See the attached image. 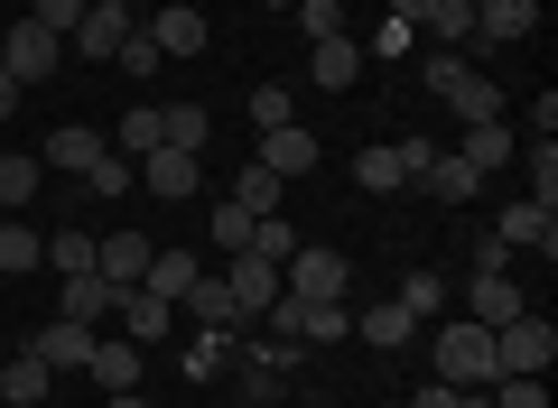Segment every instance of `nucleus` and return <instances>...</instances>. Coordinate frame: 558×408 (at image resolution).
<instances>
[{"label":"nucleus","instance_id":"32","mask_svg":"<svg viewBox=\"0 0 558 408\" xmlns=\"http://www.w3.org/2000/svg\"><path fill=\"white\" fill-rule=\"evenodd\" d=\"M400 307H410L418 325H438V316H447V279L438 270H410V279H400Z\"/></svg>","mask_w":558,"mask_h":408},{"label":"nucleus","instance_id":"20","mask_svg":"<svg viewBox=\"0 0 558 408\" xmlns=\"http://www.w3.org/2000/svg\"><path fill=\"white\" fill-rule=\"evenodd\" d=\"M47 390H57V371H47L38 353H28V344L10 353V362H0V399H10V408H38Z\"/></svg>","mask_w":558,"mask_h":408},{"label":"nucleus","instance_id":"34","mask_svg":"<svg viewBox=\"0 0 558 408\" xmlns=\"http://www.w3.org/2000/svg\"><path fill=\"white\" fill-rule=\"evenodd\" d=\"M484 399H494V408H549V371H502Z\"/></svg>","mask_w":558,"mask_h":408},{"label":"nucleus","instance_id":"31","mask_svg":"<svg viewBox=\"0 0 558 408\" xmlns=\"http://www.w3.org/2000/svg\"><path fill=\"white\" fill-rule=\"evenodd\" d=\"M112 149H121V158H149V149H159V102L121 112V121H112Z\"/></svg>","mask_w":558,"mask_h":408},{"label":"nucleus","instance_id":"26","mask_svg":"<svg viewBox=\"0 0 558 408\" xmlns=\"http://www.w3.org/2000/svg\"><path fill=\"white\" fill-rule=\"evenodd\" d=\"M465 168L475 176H494V168H512V131H502V121H465Z\"/></svg>","mask_w":558,"mask_h":408},{"label":"nucleus","instance_id":"39","mask_svg":"<svg viewBox=\"0 0 558 408\" xmlns=\"http://www.w3.org/2000/svg\"><path fill=\"white\" fill-rule=\"evenodd\" d=\"M223 353H233V334H215V325H196V344H186L178 362L196 371V381H215V371H223Z\"/></svg>","mask_w":558,"mask_h":408},{"label":"nucleus","instance_id":"40","mask_svg":"<svg viewBox=\"0 0 558 408\" xmlns=\"http://www.w3.org/2000/svg\"><path fill=\"white\" fill-rule=\"evenodd\" d=\"M289 121H299L289 84H260V94H252V131H289Z\"/></svg>","mask_w":558,"mask_h":408},{"label":"nucleus","instance_id":"42","mask_svg":"<svg viewBox=\"0 0 558 408\" xmlns=\"http://www.w3.org/2000/svg\"><path fill=\"white\" fill-rule=\"evenodd\" d=\"M299 28H307V47H317V38H344V0H299Z\"/></svg>","mask_w":558,"mask_h":408},{"label":"nucleus","instance_id":"16","mask_svg":"<svg viewBox=\"0 0 558 408\" xmlns=\"http://www.w3.org/2000/svg\"><path fill=\"white\" fill-rule=\"evenodd\" d=\"M149 47H159V57H205V10L168 0L159 20H149Z\"/></svg>","mask_w":558,"mask_h":408},{"label":"nucleus","instance_id":"13","mask_svg":"<svg viewBox=\"0 0 558 408\" xmlns=\"http://www.w3.org/2000/svg\"><path fill=\"white\" fill-rule=\"evenodd\" d=\"M112 307H121V288H112V279H94V270L57 288V316H65V325H94V334H102V316H112Z\"/></svg>","mask_w":558,"mask_h":408},{"label":"nucleus","instance_id":"4","mask_svg":"<svg viewBox=\"0 0 558 408\" xmlns=\"http://www.w3.org/2000/svg\"><path fill=\"white\" fill-rule=\"evenodd\" d=\"M0 65H10V75H20V94H28V84H47V75L65 65V38H57V28H38V20L20 10V20H10V38H0Z\"/></svg>","mask_w":558,"mask_h":408},{"label":"nucleus","instance_id":"47","mask_svg":"<svg viewBox=\"0 0 558 408\" xmlns=\"http://www.w3.org/2000/svg\"><path fill=\"white\" fill-rule=\"evenodd\" d=\"M381 20H400V28H428V20H438V0H391Z\"/></svg>","mask_w":558,"mask_h":408},{"label":"nucleus","instance_id":"43","mask_svg":"<svg viewBox=\"0 0 558 408\" xmlns=\"http://www.w3.org/2000/svg\"><path fill=\"white\" fill-rule=\"evenodd\" d=\"M84 186H94V195H131V158H121V149H102L94 168H84Z\"/></svg>","mask_w":558,"mask_h":408},{"label":"nucleus","instance_id":"33","mask_svg":"<svg viewBox=\"0 0 558 408\" xmlns=\"http://www.w3.org/2000/svg\"><path fill=\"white\" fill-rule=\"evenodd\" d=\"M233 205H242V214H279V176L260 168V158H242V176H233Z\"/></svg>","mask_w":558,"mask_h":408},{"label":"nucleus","instance_id":"19","mask_svg":"<svg viewBox=\"0 0 558 408\" xmlns=\"http://www.w3.org/2000/svg\"><path fill=\"white\" fill-rule=\"evenodd\" d=\"M418 186H428V205H475V195H484V176L475 168H465V158H428V168H418Z\"/></svg>","mask_w":558,"mask_h":408},{"label":"nucleus","instance_id":"10","mask_svg":"<svg viewBox=\"0 0 558 408\" xmlns=\"http://www.w3.org/2000/svg\"><path fill=\"white\" fill-rule=\"evenodd\" d=\"M223 288H233V316H242V325H260V307L279 297V270H270V260H252V251H233Z\"/></svg>","mask_w":558,"mask_h":408},{"label":"nucleus","instance_id":"23","mask_svg":"<svg viewBox=\"0 0 558 408\" xmlns=\"http://www.w3.org/2000/svg\"><path fill=\"white\" fill-rule=\"evenodd\" d=\"M178 316H196V325H215V334H233L242 316H233V288H223V279H186V297H178Z\"/></svg>","mask_w":558,"mask_h":408},{"label":"nucleus","instance_id":"11","mask_svg":"<svg viewBox=\"0 0 558 408\" xmlns=\"http://www.w3.org/2000/svg\"><path fill=\"white\" fill-rule=\"evenodd\" d=\"M465 316H475V325H512V316H531V297H521L512 270L502 279H465Z\"/></svg>","mask_w":558,"mask_h":408},{"label":"nucleus","instance_id":"50","mask_svg":"<svg viewBox=\"0 0 558 408\" xmlns=\"http://www.w3.org/2000/svg\"><path fill=\"white\" fill-rule=\"evenodd\" d=\"M102 408H149V399H140V390H112V399H102Z\"/></svg>","mask_w":558,"mask_h":408},{"label":"nucleus","instance_id":"14","mask_svg":"<svg viewBox=\"0 0 558 408\" xmlns=\"http://www.w3.org/2000/svg\"><path fill=\"white\" fill-rule=\"evenodd\" d=\"M84 371H94L102 399H112V390H140V344H131V334H94V362H84Z\"/></svg>","mask_w":558,"mask_h":408},{"label":"nucleus","instance_id":"9","mask_svg":"<svg viewBox=\"0 0 558 408\" xmlns=\"http://www.w3.org/2000/svg\"><path fill=\"white\" fill-rule=\"evenodd\" d=\"M28 353H38L47 371H84V362H94V325H65V316H47V325L28 334Z\"/></svg>","mask_w":558,"mask_h":408},{"label":"nucleus","instance_id":"22","mask_svg":"<svg viewBox=\"0 0 558 408\" xmlns=\"http://www.w3.org/2000/svg\"><path fill=\"white\" fill-rule=\"evenodd\" d=\"M307 75H317V94H344V84L363 75V47L354 38H317L307 47Z\"/></svg>","mask_w":558,"mask_h":408},{"label":"nucleus","instance_id":"29","mask_svg":"<svg viewBox=\"0 0 558 408\" xmlns=\"http://www.w3.org/2000/svg\"><path fill=\"white\" fill-rule=\"evenodd\" d=\"M186 279H196V251H178V242H168V251H149V279H140V288L178 307V297H186Z\"/></svg>","mask_w":558,"mask_h":408},{"label":"nucleus","instance_id":"49","mask_svg":"<svg viewBox=\"0 0 558 408\" xmlns=\"http://www.w3.org/2000/svg\"><path fill=\"white\" fill-rule=\"evenodd\" d=\"M20 112V75H10V65H0V121Z\"/></svg>","mask_w":558,"mask_h":408},{"label":"nucleus","instance_id":"21","mask_svg":"<svg viewBox=\"0 0 558 408\" xmlns=\"http://www.w3.org/2000/svg\"><path fill=\"white\" fill-rule=\"evenodd\" d=\"M102 149H112V139H102V131H84V121H65V131H47V168H65V176H84V168H94V158Z\"/></svg>","mask_w":558,"mask_h":408},{"label":"nucleus","instance_id":"52","mask_svg":"<svg viewBox=\"0 0 558 408\" xmlns=\"http://www.w3.org/2000/svg\"><path fill=\"white\" fill-rule=\"evenodd\" d=\"M20 10H28V0H20Z\"/></svg>","mask_w":558,"mask_h":408},{"label":"nucleus","instance_id":"3","mask_svg":"<svg viewBox=\"0 0 558 408\" xmlns=\"http://www.w3.org/2000/svg\"><path fill=\"white\" fill-rule=\"evenodd\" d=\"M279 288L307 297V307H317V297H344V288H354V260H344L336 242H299V251H289V270H279Z\"/></svg>","mask_w":558,"mask_h":408},{"label":"nucleus","instance_id":"37","mask_svg":"<svg viewBox=\"0 0 558 408\" xmlns=\"http://www.w3.org/2000/svg\"><path fill=\"white\" fill-rule=\"evenodd\" d=\"M344 334H354V307H344V297H317V307H307V353L344 344Z\"/></svg>","mask_w":558,"mask_h":408},{"label":"nucleus","instance_id":"18","mask_svg":"<svg viewBox=\"0 0 558 408\" xmlns=\"http://www.w3.org/2000/svg\"><path fill=\"white\" fill-rule=\"evenodd\" d=\"M121 334H131V344L140 353H149V344H168V316H178V307H168V297H149V288H121Z\"/></svg>","mask_w":558,"mask_h":408},{"label":"nucleus","instance_id":"15","mask_svg":"<svg viewBox=\"0 0 558 408\" xmlns=\"http://www.w3.org/2000/svg\"><path fill=\"white\" fill-rule=\"evenodd\" d=\"M475 38H494V47H512V38H531L539 28V0H475Z\"/></svg>","mask_w":558,"mask_h":408},{"label":"nucleus","instance_id":"28","mask_svg":"<svg viewBox=\"0 0 558 408\" xmlns=\"http://www.w3.org/2000/svg\"><path fill=\"white\" fill-rule=\"evenodd\" d=\"M38 176H47V158H28V149H10V158H0V214L38 205Z\"/></svg>","mask_w":558,"mask_h":408},{"label":"nucleus","instance_id":"2","mask_svg":"<svg viewBox=\"0 0 558 408\" xmlns=\"http://www.w3.org/2000/svg\"><path fill=\"white\" fill-rule=\"evenodd\" d=\"M428 94H438L457 121H502V84L475 75V65H457V57H428Z\"/></svg>","mask_w":558,"mask_h":408},{"label":"nucleus","instance_id":"45","mask_svg":"<svg viewBox=\"0 0 558 408\" xmlns=\"http://www.w3.org/2000/svg\"><path fill=\"white\" fill-rule=\"evenodd\" d=\"M28 20H38V28H57V38H75V20H84V0H28Z\"/></svg>","mask_w":558,"mask_h":408},{"label":"nucleus","instance_id":"5","mask_svg":"<svg viewBox=\"0 0 558 408\" xmlns=\"http://www.w3.org/2000/svg\"><path fill=\"white\" fill-rule=\"evenodd\" d=\"M549 353H558L549 316H512V325H494V371H549Z\"/></svg>","mask_w":558,"mask_h":408},{"label":"nucleus","instance_id":"38","mask_svg":"<svg viewBox=\"0 0 558 408\" xmlns=\"http://www.w3.org/2000/svg\"><path fill=\"white\" fill-rule=\"evenodd\" d=\"M94 251H102L94 233H47V270H65V279H84V270H94Z\"/></svg>","mask_w":558,"mask_h":408},{"label":"nucleus","instance_id":"44","mask_svg":"<svg viewBox=\"0 0 558 408\" xmlns=\"http://www.w3.org/2000/svg\"><path fill=\"white\" fill-rule=\"evenodd\" d=\"M112 65H121V75H159L168 57H159V47H149V28H131V38H121V57H112Z\"/></svg>","mask_w":558,"mask_h":408},{"label":"nucleus","instance_id":"17","mask_svg":"<svg viewBox=\"0 0 558 408\" xmlns=\"http://www.w3.org/2000/svg\"><path fill=\"white\" fill-rule=\"evenodd\" d=\"M494 233L512 242V251H539V260L558 251V214H549V205H502V223H494Z\"/></svg>","mask_w":558,"mask_h":408},{"label":"nucleus","instance_id":"35","mask_svg":"<svg viewBox=\"0 0 558 408\" xmlns=\"http://www.w3.org/2000/svg\"><path fill=\"white\" fill-rule=\"evenodd\" d=\"M521 168H531V205H549V214H558V139H531Z\"/></svg>","mask_w":558,"mask_h":408},{"label":"nucleus","instance_id":"12","mask_svg":"<svg viewBox=\"0 0 558 408\" xmlns=\"http://www.w3.org/2000/svg\"><path fill=\"white\" fill-rule=\"evenodd\" d=\"M149 251H159L149 233H112V242L94 251V279H112V288H140V279H149Z\"/></svg>","mask_w":558,"mask_h":408},{"label":"nucleus","instance_id":"27","mask_svg":"<svg viewBox=\"0 0 558 408\" xmlns=\"http://www.w3.org/2000/svg\"><path fill=\"white\" fill-rule=\"evenodd\" d=\"M205 139H215L205 102H168V112H159V149H196V158H205Z\"/></svg>","mask_w":558,"mask_h":408},{"label":"nucleus","instance_id":"51","mask_svg":"<svg viewBox=\"0 0 558 408\" xmlns=\"http://www.w3.org/2000/svg\"><path fill=\"white\" fill-rule=\"evenodd\" d=\"M260 10H299V0H260Z\"/></svg>","mask_w":558,"mask_h":408},{"label":"nucleus","instance_id":"36","mask_svg":"<svg viewBox=\"0 0 558 408\" xmlns=\"http://www.w3.org/2000/svg\"><path fill=\"white\" fill-rule=\"evenodd\" d=\"M242 251H252V260H270V270H289V251H299V233H289V223H279V214H260Z\"/></svg>","mask_w":558,"mask_h":408},{"label":"nucleus","instance_id":"6","mask_svg":"<svg viewBox=\"0 0 558 408\" xmlns=\"http://www.w3.org/2000/svg\"><path fill=\"white\" fill-rule=\"evenodd\" d=\"M131 0H84V20H75V38H65V47H75V57H121V38H131Z\"/></svg>","mask_w":558,"mask_h":408},{"label":"nucleus","instance_id":"1","mask_svg":"<svg viewBox=\"0 0 558 408\" xmlns=\"http://www.w3.org/2000/svg\"><path fill=\"white\" fill-rule=\"evenodd\" d=\"M428 334V362H438L447 390H494V325H475V316H438V325H418Z\"/></svg>","mask_w":558,"mask_h":408},{"label":"nucleus","instance_id":"48","mask_svg":"<svg viewBox=\"0 0 558 408\" xmlns=\"http://www.w3.org/2000/svg\"><path fill=\"white\" fill-rule=\"evenodd\" d=\"M410 408H457V390H447V381H428V390H418Z\"/></svg>","mask_w":558,"mask_h":408},{"label":"nucleus","instance_id":"7","mask_svg":"<svg viewBox=\"0 0 558 408\" xmlns=\"http://www.w3.org/2000/svg\"><path fill=\"white\" fill-rule=\"evenodd\" d=\"M140 186L159 195V205H186V195L205 186V158L196 149H149V158H140Z\"/></svg>","mask_w":558,"mask_h":408},{"label":"nucleus","instance_id":"25","mask_svg":"<svg viewBox=\"0 0 558 408\" xmlns=\"http://www.w3.org/2000/svg\"><path fill=\"white\" fill-rule=\"evenodd\" d=\"M28 270H47V242L20 214H0V279H28Z\"/></svg>","mask_w":558,"mask_h":408},{"label":"nucleus","instance_id":"8","mask_svg":"<svg viewBox=\"0 0 558 408\" xmlns=\"http://www.w3.org/2000/svg\"><path fill=\"white\" fill-rule=\"evenodd\" d=\"M252 158L279 176V186H289V176H317V131H299V121H289V131H260Z\"/></svg>","mask_w":558,"mask_h":408},{"label":"nucleus","instance_id":"24","mask_svg":"<svg viewBox=\"0 0 558 408\" xmlns=\"http://www.w3.org/2000/svg\"><path fill=\"white\" fill-rule=\"evenodd\" d=\"M354 334H363V344H381V353H400V344H418V316L400 307V297H381V307L354 316Z\"/></svg>","mask_w":558,"mask_h":408},{"label":"nucleus","instance_id":"41","mask_svg":"<svg viewBox=\"0 0 558 408\" xmlns=\"http://www.w3.org/2000/svg\"><path fill=\"white\" fill-rule=\"evenodd\" d=\"M252 223H260V214H242L233 195H223L215 214H205V233H215V242H223V251H242V242H252Z\"/></svg>","mask_w":558,"mask_h":408},{"label":"nucleus","instance_id":"30","mask_svg":"<svg viewBox=\"0 0 558 408\" xmlns=\"http://www.w3.org/2000/svg\"><path fill=\"white\" fill-rule=\"evenodd\" d=\"M354 186H363V195H400V186H410L400 149H363V158H354Z\"/></svg>","mask_w":558,"mask_h":408},{"label":"nucleus","instance_id":"46","mask_svg":"<svg viewBox=\"0 0 558 408\" xmlns=\"http://www.w3.org/2000/svg\"><path fill=\"white\" fill-rule=\"evenodd\" d=\"M502 270H512V242L484 233V242H475V279H502Z\"/></svg>","mask_w":558,"mask_h":408}]
</instances>
